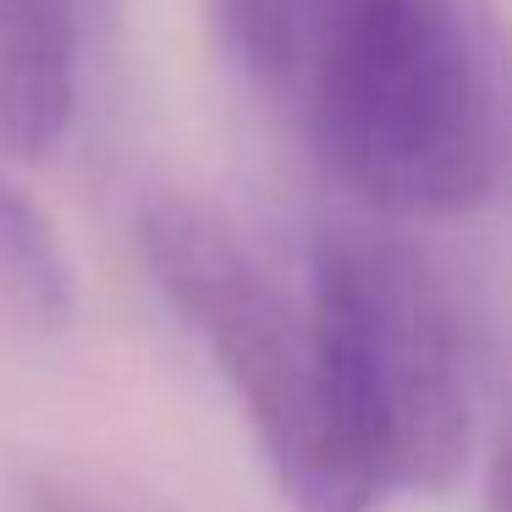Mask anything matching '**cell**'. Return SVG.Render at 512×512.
I'll use <instances>...</instances> for the list:
<instances>
[{"instance_id":"obj_7","label":"cell","mask_w":512,"mask_h":512,"mask_svg":"<svg viewBox=\"0 0 512 512\" xmlns=\"http://www.w3.org/2000/svg\"><path fill=\"white\" fill-rule=\"evenodd\" d=\"M28 512H144V507L116 496V490H105L89 474H39L34 496H28Z\"/></svg>"},{"instance_id":"obj_3","label":"cell","mask_w":512,"mask_h":512,"mask_svg":"<svg viewBox=\"0 0 512 512\" xmlns=\"http://www.w3.org/2000/svg\"><path fill=\"white\" fill-rule=\"evenodd\" d=\"M138 248L248 413L281 496L298 512H364L331 435L309 292H292L226 215L193 199L149 204L138 215Z\"/></svg>"},{"instance_id":"obj_4","label":"cell","mask_w":512,"mask_h":512,"mask_svg":"<svg viewBox=\"0 0 512 512\" xmlns=\"http://www.w3.org/2000/svg\"><path fill=\"white\" fill-rule=\"evenodd\" d=\"M105 0H0V155L39 160L78 111L83 28Z\"/></svg>"},{"instance_id":"obj_5","label":"cell","mask_w":512,"mask_h":512,"mask_svg":"<svg viewBox=\"0 0 512 512\" xmlns=\"http://www.w3.org/2000/svg\"><path fill=\"white\" fill-rule=\"evenodd\" d=\"M353 0H210V23L243 83L287 122Z\"/></svg>"},{"instance_id":"obj_6","label":"cell","mask_w":512,"mask_h":512,"mask_svg":"<svg viewBox=\"0 0 512 512\" xmlns=\"http://www.w3.org/2000/svg\"><path fill=\"white\" fill-rule=\"evenodd\" d=\"M72 309L78 287L56 226L0 171V320L28 336H56L72 325Z\"/></svg>"},{"instance_id":"obj_1","label":"cell","mask_w":512,"mask_h":512,"mask_svg":"<svg viewBox=\"0 0 512 512\" xmlns=\"http://www.w3.org/2000/svg\"><path fill=\"white\" fill-rule=\"evenodd\" d=\"M292 133L391 221H446L512 193V56L490 0H358Z\"/></svg>"},{"instance_id":"obj_8","label":"cell","mask_w":512,"mask_h":512,"mask_svg":"<svg viewBox=\"0 0 512 512\" xmlns=\"http://www.w3.org/2000/svg\"><path fill=\"white\" fill-rule=\"evenodd\" d=\"M490 512H512V435L496 452V474H490Z\"/></svg>"},{"instance_id":"obj_2","label":"cell","mask_w":512,"mask_h":512,"mask_svg":"<svg viewBox=\"0 0 512 512\" xmlns=\"http://www.w3.org/2000/svg\"><path fill=\"white\" fill-rule=\"evenodd\" d=\"M331 435L347 485L380 512L391 496L446 490L468 463L474 397L452 292L391 232L331 226L309 259Z\"/></svg>"}]
</instances>
